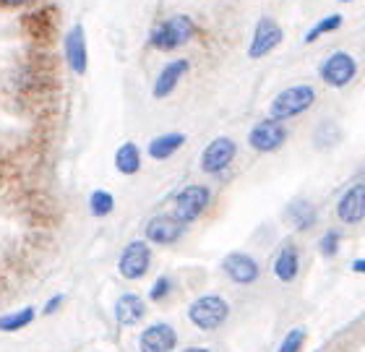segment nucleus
<instances>
[{
    "label": "nucleus",
    "instance_id": "11",
    "mask_svg": "<svg viewBox=\"0 0 365 352\" xmlns=\"http://www.w3.org/2000/svg\"><path fill=\"white\" fill-rule=\"evenodd\" d=\"M336 217L344 224H358L365 219V183L350 185L336 204Z\"/></svg>",
    "mask_w": 365,
    "mask_h": 352
},
{
    "label": "nucleus",
    "instance_id": "6",
    "mask_svg": "<svg viewBox=\"0 0 365 352\" xmlns=\"http://www.w3.org/2000/svg\"><path fill=\"white\" fill-rule=\"evenodd\" d=\"M235 154H237V146L232 138L227 136L214 138L212 144L204 149V154H201V170H204L206 175H220L222 170L230 167V162L235 160Z\"/></svg>",
    "mask_w": 365,
    "mask_h": 352
},
{
    "label": "nucleus",
    "instance_id": "20",
    "mask_svg": "<svg viewBox=\"0 0 365 352\" xmlns=\"http://www.w3.org/2000/svg\"><path fill=\"white\" fill-rule=\"evenodd\" d=\"M115 167L123 175H136L138 170H141V152H138V146L133 141H125L115 152Z\"/></svg>",
    "mask_w": 365,
    "mask_h": 352
},
{
    "label": "nucleus",
    "instance_id": "27",
    "mask_svg": "<svg viewBox=\"0 0 365 352\" xmlns=\"http://www.w3.org/2000/svg\"><path fill=\"white\" fill-rule=\"evenodd\" d=\"M170 290H173V279H170V276H160V279L154 282L152 292H149V298H152L154 303H160V300L168 298Z\"/></svg>",
    "mask_w": 365,
    "mask_h": 352
},
{
    "label": "nucleus",
    "instance_id": "1",
    "mask_svg": "<svg viewBox=\"0 0 365 352\" xmlns=\"http://www.w3.org/2000/svg\"><path fill=\"white\" fill-rule=\"evenodd\" d=\"M196 37V24L190 16H173L168 21H162L157 29L152 31V42L154 50H162V53H170V50H175V47L185 45L190 39Z\"/></svg>",
    "mask_w": 365,
    "mask_h": 352
},
{
    "label": "nucleus",
    "instance_id": "21",
    "mask_svg": "<svg viewBox=\"0 0 365 352\" xmlns=\"http://www.w3.org/2000/svg\"><path fill=\"white\" fill-rule=\"evenodd\" d=\"M182 144H185V136H182V133H165V136H157L152 144H149V157H152V160H170Z\"/></svg>",
    "mask_w": 365,
    "mask_h": 352
},
{
    "label": "nucleus",
    "instance_id": "15",
    "mask_svg": "<svg viewBox=\"0 0 365 352\" xmlns=\"http://www.w3.org/2000/svg\"><path fill=\"white\" fill-rule=\"evenodd\" d=\"M190 63L188 61H173L168 63L165 68H162V73L157 76V81H154V97L157 100H165V97H170V94L175 92L178 81H180L185 73H188Z\"/></svg>",
    "mask_w": 365,
    "mask_h": 352
},
{
    "label": "nucleus",
    "instance_id": "17",
    "mask_svg": "<svg viewBox=\"0 0 365 352\" xmlns=\"http://www.w3.org/2000/svg\"><path fill=\"white\" fill-rule=\"evenodd\" d=\"M24 31L34 39H50L55 31V8H42L37 14L24 16Z\"/></svg>",
    "mask_w": 365,
    "mask_h": 352
},
{
    "label": "nucleus",
    "instance_id": "22",
    "mask_svg": "<svg viewBox=\"0 0 365 352\" xmlns=\"http://www.w3.org/2000/svg\"><path fill=\"white\" fill-rule=\"evenodd\" d=\"M34 321V308H21L19 314H8L3 316V321H0V329L6 331V334H11V331H19V329H26L29 323Z\"/></svg>",
    "mask_w": 365,
    "mask_h": 352
},
{
    "label": "nucleus",
    "instance_id": "2",
    "mask_svg": "<svg viewBox=\"0 0 365 352\" xmlns=\"http://www.w3.org/2000/svg\"><path fill=\"white\" fill-rule=\"evenodd\" d=\"M188 319L196 329L214 331L220 329L222 323L230 319V303L220 295H204L190 303L188 308Z\"/></svg>",
    "mask_w": 365,
    "mask_h": 352
},
{
    "label": "nucleus",
    "instance_id": "30",
    "mask_svg": "<svg viewBox=\"0 0 365 352\" xmlns=\"http://www.w3.org/2000/svg\"><path fill=\"white\" fill-rule=\"evenodd\" d=\"M26 3H31V0H3V6L8 8H19V6H26Z\"/></svg>",
    "mask_w": 365,
    "mask_h": 352
},
{
    "label": "nucleus",
    "instance_id": "25",
    "mask_svg": "<svg viewBox=\"0 0 365 352\" xmlns=\"http://www.w3.org/2000/svg\"><path fill=\"white\" fill-rule=\"evenodd\" d=\"M339 243H342V232H339V230L324 232V237H321V243H319L321 256H327V259H334L336 253H339Z\"/></svg>",
    "mask_w": 365,
    "mask_h": 352
},
{
    "label": "nucleus",
    "instance_id": "8",
    "mask_svg": "<svg viewBox=\"0 0 365 352\" xmlns=\"http://www.w3.org/2000/svg\"><path fill=\"white\" fill-rule=\"evenodd\" d=\"M284 141H287V128H284L277 118L261 120L259 125H253V130L248 133V144H251L256 152H264V154L277 152Z\"/></svg>",
    "mask_w": 365,
    "mask_h": 352
},
{
    "label": "nucleus",
    "instance_id": "29",
    "mask_svg": "<svg viewBox=\"0 0 365 352\" xmlns=\"http://www.w3.org/2000/svg\"><path fill=\"white\" fill-rule=\"evenodd\" d=\"M352 271H355V274H365V259L352 261Z\"/></svg>",
    "mask_w": 365,
    "mask_h": 352
},
{
    "label": "nucleus",
    "instance_id": "16",
    "mask_svg": "<svg viewBox=\"0 0 365 352\" xmlns=\"http://www.w3.org/2000/svg\"><path fill=\"white\" fill-rule=\"evenodd\" d=\"M297 271H300V253H297L295 243H284L277 261H274V274L279 282H292Z\"/></svg>",
    "mask_w": 365,
    "mask_h": 352
},
{
    "label": "nucleus",
    "instance_id": "23",
    "mask_svg": "<svg viewBox=\"0 0 365 352\" xmlns=\"http://www.w3.org/2000/svg\"><path fill=\"white\" fill-rule=\"evenodd\" d=\"M115 209V196L110 191H94L89 199V212L94 217H107Z\"/></svg>",
    "mask_w": 365,
    "mask_h": 352
},
{
    "label": "nucleus",
    "instance_id": "26",
    "mask_svg": "<svg viewBox=\"0 0 365 352\" xmlns=\"http://www.w3.org/2000/svg\"><path fill=\"white\" fill-rule=\"evenodd\" d=\"M305 337H308V331H305L303 326H295V329L289 331L287 337L282 339L279 350H282V352H297V350H300V347H303Z\"/></svg>",
    "mask_w": 365,
    "mask_h": 352
},
{
    "label": "nucleus",
    "instance_id": "12",
    "mask_svg": "<svg viewBox=\"0 0 365 352\" xmlns=\"http://www.w3.org/2000/svg\"><path fill=\"white\" fill-rule=\"evenodd\" d=\"M222 269H225L230 279L237 284H253L261 274L256 259L248 256V253H230V256H225Z\"/></svg>",
    "mask_w": 365,
    "mask_h": 352
},
{
    "label": "nucleus",
    "instance_id": "13",
    "mask_svg": "<svg viewBox=\"0 0 365 352\" xmlns=\"http://www.w3.org/2000/svg\"><path fill=\"white\" fill-rule=\"evenodd\" d=\"M66 58H68V66L73 68V73L84 76L86 68H89V50H86V34L81 24L73 26L66 37Z\"/></svg>",
    "mask_w": 365,
    "mask_h": 352
},
{
    "label": "nucleus",
    "instance_id": "10",
    "mask_svg": "<svg viewBox=\"0 0 365 352\" xmlns=\"http://www.w3.org/2000/svg\"><path fill=\"white\" fill-rule=\"evenodd\" d=\"M185 232V222H182L180 217H170V214H160L149 219L146 224V240L154 245H173L178 243Z\"/></svg>",
    "mask_w": 365,
    "mask_h": 352
},
{
    "label": "nucleus",
    "instance_id": "28",
    "mask_svg": "<svg viewBox=\"0 0 365 352\" xmlns=\"http://www.w3.org/2000/svg\"><path fill=\"white\" fill-rule=\"evenodd\" d=\"M61 306H63V295H55V298L47 300V306H45V311H42V314L50 316V314H55V311H58Z\"/></svg>",
    "mask_w": 365,
    "mask_h": 352
},
{
    "label": "nucleus",
    "instance_id": "18",
    "mask_svg": "<svg viewBox=\"0 0 365 352\" xmlns=\"http://www.w3.org/2000/svg\"><path fill=\"white\" fill-rule=\"evenodd\" d=\"M144 314H146V306L138 295H130L128 292V295H120V300L115 303V319H118V323H123V326L138 323L144 319Z\"/></svg>",
    "mask_w": 365,
    "mask_h": 352
},
{
    "label": "nucleus",
    "instance_id": "3",
    "mask_svg": "<svg viewBox=\"0 0 365 352\" xmlns=\"http://www.w3.org/2000/svg\"><path fill=\"white\" fill-rule=\"evenodd\" d=\"M313 102H316L313 86H308V84L289 86V89H284V92H279L274 97L272 118H277V120H289V118H295V115H300V113H305L308 108H313Z\"/></svg>",
    "mask_w": 365,
    "mask_h": 352
},
{
    "label": "nucleus",
    "instance_id": "31",
    "mask_svg": "<svg viewBox=\"0 0 365 352\" xmlns=\"http://www.w3.org/2000/svg\"><path fill=\"white\" fill-rule=\"evenodd\" d=\"M339 3H352V0H339Z\"/></svg>",
    "mask_w": 365,
    "mask_h": 352
},
{
    "label": "nucleus",
    "instance_id": "7",
    "mask_svg": "<svg viewBox=\"0 0 365 352\" xmlns=\"http://www.w3.org/2000/svg\"><path fill=\"white\" fill-rule=\"evenodd\" d=\"M282 26L274 19L264 16L259 24H256V29H253V37H251V47H248V58L251 61H259V58H267L272 53L274 47H279L282 42Z\"/></svg>",
    "mask_w": 365,
    "mask_h": 352
},
{
    "label": "nucleus",
    "instance_id": "24",
    "mask_svg": "<svg viewBox=\"0 0 365 352\" xmlns=\"http://www.w3.org/2000/svg\"><path fill=\"white\" fill-rule=\"evenodd\" d=\"M342 26V14H331V16H327V19H321L316 26H313L308 34H305V42L311 45V42H316V39L321 37V34H329V31H336Z\"/></svg>",
    "mask_w": 365,
    "mask_h": 352
},
{
    "label": "nucleus",
    "instance_id": "14",
    "mask_svg": "<svg viewBox=\"0 0 365 352\" xmlns=\"http://www.w3.org/2000/svg\"><path fill=\"white\" fill-rule=\"evenodd\" d=\"M178 334L170 323H154L138 337V347L146 352H170L175 350Z\"/></svg>",
    "mask_w": 365,
    "mask_h": 352
},
{
    "label": "nucleus",
    "instance_id": "4",
    "mask_svg": "<svg viewBox=\"0 0 365 352\" xmlns=\"http://www.w3.org/2000/svg\"><path fill=\"white\" fill-rule=\"evenodd\" d=\"M321 81L329 86H334V89H342V86H347L355 78V73H358V63H355V58H352L350 53H344V50H336V53H331L327 58V61L321 63Z\"/></svg>",
    "mask_w": 365,
    "mask_h": 352
},
{
    "label": "nucleus",
    "instance_id": "19",
    "mask_svg": "<svg viewBox=\"0 0 365 352\" xmlns=\"http://www.w3.org/2000/svg\"><path fill=\"white\" fill-rule=\"evenodd\" d=\"M284 217L292 222L295 230H311L313 224H316V219H319V212H316V207H313L311 201L300 199V201H292V204H289Z\"/></svg>",
    "mask_w": 365,
    "mask_h": 352
},
{
    "label": "nucleus",
    "instance_id": "9",
    "mask_svg": "<svg viewBox=\"0 0 365 352\" xmlns=\"http://www.w3.org/2000/svg\"><path fill=\"white\" fill-rule=\"evenodd\" d=\"M149 266H152V251H149V245L141 243V240H133V243L125 245L120 264H118V269H120V274L125 279H130V282L141 279L149 271Z\"/></svg>",
    "mask_w": 365,
    "mask_h": 352
},
{
    "label": "nucleus",
    "instance_id": "5",
    "mask_svg": "<svg viewBox=\"0 0 365 352\" xmlns=\"http://www.w3.org/2000/svg\"><path fill=\"white\" fill-rule=\"evenodd\" d=\"M209 201H212L209 188H204V185H185L175 196V214L188 224L204 214L206 207H209Z\"/></svg>",
    "mask_w": 365,
    "mask_h": 352
}]
</instances>
